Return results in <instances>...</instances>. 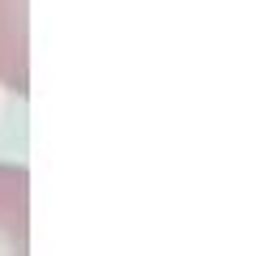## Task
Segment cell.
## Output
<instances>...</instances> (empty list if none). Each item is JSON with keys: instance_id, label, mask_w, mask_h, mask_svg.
<instances>
[{"instance_id": "6da1fadb", "label": "cell", "mask_w": 256, "mask_h": 256, "mask_svg": "<svg viewBox=\"0 0 256 256\" xmlns=\"http://www.w3.org/2000/svg\"><path fill=\"white\" fill-rule=\"evenodd\" d=\"M30 171L0 162V256H30Z\"/></svg>"}, {"instance_id": "7a4b0ae2", "label": "cell", "mask_w": 256, "mask_h": 256, "mask_svg": "<svg viewBox=\"0 0 256 256\" xmlns=\"http://www.w3.org/2000/svg\"><path fill=\"white\" fill-rule=\"evenodd\" d=\"M0 82L13 94H30L26 0H0Z\"/></svg>"}]
</instances>
